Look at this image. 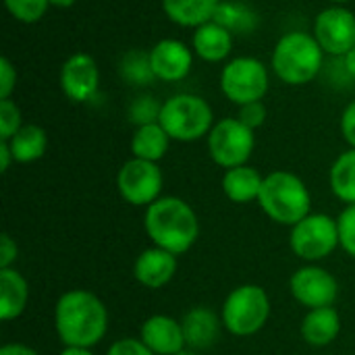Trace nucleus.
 <instances>
[{
	"instance_id": "nucleus-18",
	"label": "nucleus",
	"mask_w": 355,
	"mask_h": 355,
	"mask_svg": "<svg viewBox=\"0 0 355 355\" xmlns=\"http://www.w3.org/2000/svg\"><path fill=\"white\" fill-rule=\"evenodd\" d=\"M220 322L218 316L208 310V308H193L189 310L183 320H181V327H183V335H185V343L193 349H208L212 347L216 341H218V335H220Z\"/></svg>"
},
{
	"instance_id": "nucleus-36",
	"label": "nucleus",
	"mask_w": 355,
	"mask_h": 355,
	"mask_svg": "<svg viewBox=\"0 0 355 355\" xmlns=\"http://www.w3.org/2000/svg\"><path fill=\"white\" fill-rule=\"evenodd\" d=\"M0 355H40L35 349L21 345V343H8L0 349Z\"/></svg>"
},
{
	"instance_id": "nucleus-41",
	"label": "nucleus",
	"mask_w": 355,
	"mask_h": 355,
	"mask_svg": "<svg viewBox=\"0 0 355 355\" xmlns=\"http://www.w3.org/2000/svg\"><path fill=\"white\" fill-rule=\"evenodd\" d=\"M329 2H333V4H337V6H341V4H345V2H349V0H329Z\"/></svg>"
},
{
	"instance_id": "nucleus-10",
	"label": "nucleus",
	"mask_w": 355,
	"mask_h": 355,
	"mask_svg": "<svg viewBox=\"0 0 355 355\" xmlns=\"http://www.w3.org/2000/svg\"><path fill=\"white\" fill-rule=\"evenodd\" d=\"M162 171L156 162L131 158L127 160L119 175L116 187L121 198L131 206H150L158 200L162 191Z\"/></svg>"
},
{
	"instance_id": "nucleus-25",
	"label": "nucleus",
	"mask_w": 355,
	"mask_h": 355,
	"mask_svg": "<svg viewBox=\"0 0 355 355\" xmlns=\"http://www.w3.org/2000/svg\"><path fill=\"white\" fill-rule=\"evenodd\" d=\"M331 189L347 206L355 204V148L343 152L331 166Z\"/></svg>"
},
{
	"instance_id": "nucleus-27",
	"label": "nucleus",
	"mask_w": 355,
	"mask_h": 355,
	"mask_svg": "<svg viewBox=\"0 0 355 355\" xmlns=\"http://www.w3.org/2000/svg\"><path fill=\"white\" fill-rule=\"evenodd\" d=\"M4 6L17 21L37 23L46 15L50 0H4Z\"/></svg>"
},
{
	"instance_id": "nucleus-24",
	"label": "nucleus",
	"mask_w": 355,
	"mask_h": 355,
	"mask_svg": "<svg viewBox=\"0 0 355 355\" xmlns=\"http://www.w3.org/2000/svg\"><path fill=\"white\" fill-rule=\"evenodd\" d=\"M8 148L15 162L29 164L40 160L48 150V133L40 125H23L10 139Z\"/></svg>"
},
{
	"instance_id": "nucleus-14",
	"label": "nucleus",
	"mask_w": 355,
	"mask_h": 355,
	"mask_svg": "<svg viewBox=\"0 0 355 355\" xmlns=\"http://www.w3.org/2000/svg\"><path fill=\"white\" fill-rule=\"evenodd\" d=\"M193 64L191 50L179 40H160L150 48V67L156 79L160 81H183Z\"/></svg>"
},
{
	"instance_id": "nucleus-16",
	"label": "nucleus",
	"mask_w": 355,
	"mask_h": 355,
	"mask_svg": "<svg viewBox=\"0 0 355 355\" xmlns=\"http://www.w3.org/2000/svg\"><path fill=\"white\" fill-rule=\"evenodd\" d=\"M175 272H177V256L156 245L144 250L133 264V275L137 283L148 289H162L173 281Z\"/></svg>"
},
{
	"instance_id": "nucleus-39",
	"label": "nucleus",
	"mask_w": 355,
	"mask_h": 355,
	"mask_svg": "<svg viewBox=\"0 0 355 355\" xmlns=\"http://www.w3.org/2000/svg\"><path fill=\"white\" fill-rule=\"evenodd\" d=\"M60 355H94L89 349H85V347H64Z\"/></svg>"
},
{
	"instance_id": "nucleus-29",
	"label": "nucleus",
	"mask_w": 355,
	"mask_h": 355,
	"mask_svg": "<svg viewBox=\"0 0 355 355\" xmlns=\"http://www.w3.org/2000/svg\"><path fill=\"white\" fill-rule=\"evenodd\" d=\"M160 108H162V104H158L154 98L144 96V98H139V100H135V102L131 104V108H129V119H131L137 127L148 125V123H158Z\"/></svg>"
},
{
	"instance_id": "nucleus-20",
	"label": "nucleus",
	"mask_w": 355,
	"mask_h": 355,
	"mask_svg": "<svg viewBox=\"0 0 355 355\" xmlns=\"http://www.w3.org/2000/svg\"><path fill=\"white\" fill-rule=\"evenodd\" d=\"M341 331V318L333 306L310 310L302 322V337L312 347L331 345Z\"/></svg>"
},
{
	"instance_id": "nucleus-22",
	"label": "nucleus",
	"mask_w": 355,
	"mask_h": 355,
	"mask_svg": "<svg viewBox=\"0 0 355 355\" xmlns=\"http://www.w3.org/2000/svg\"><path fill=\"white\" fill-rule=\"evenodd\" d=\"M262 183H264V177L256 168L243 164V166L229 168L225 173V177H223V191H225V196L231 202L248 204V202L260 198Z\"/></svg>"
},
{
	"instance_id": "nucleus-5",
	"label": "nucleus",
	"mask_w": 355,
	"mask_h": 355,
	"mask_svg": "<svg viewBox=\"0 0 355 355\" xmlns=\"http://www.w3.org/2000/svg\"><path fill=\"white\" fill-rule=\"evenodd\" d=\"M158 123L171 139L196 141L212 131L214 112L204 98L193 94H177L162 104Z\"/></svg>"
},
{
	"instance_id": "nucleus-1",
	"label": "nucleus",
	"mask_w": 355,
	"mask_h": 355,
	"mask_svg": "<svg viewBox=\"0 0 355 355\" xmlns=\"http://www.w3.org/2000/svg\"><path fill=\"white\" fill-rule=\"evenodd\" d=\"M56 335L64 347H94L108 329V312L102 300L85 289H73L58 297L54 308Z\"/></svg>"
},
{
	"instance_id": "nucleus-6",
	"label": "nucleus",
	"mask_w": 355,
	"mask_h": 355,
	"mask_svg": "<svg viewBox=\"0 0 355 355\" xmlns=\"http://www.w3.org/2000/svg\"><path fill=\"white\" fill-rule=\"evenodd\" d=\"M270 316V300L260 285H241L223 304V327L235 337H252L264 329Z\"/></svg>"
},
{
	"instance_id": "nucleus-23",
	"label": "nucleus",
	"mask_w": 355,
	"mask_h": 355,
	"mask_svg": "<svg viewBox=\"0 0 355 355\" xmlns=\"http://www.w3.org/2000/svg\"><path fill=\"white\" fill-rule=\"evenodd\" d=\"M168 144H171V137L162 129V125L148 123V125H141L135 129V133L131 137V152H133V158L158 162L168 152Z\"/></svg>"
},
{
	"instance_id": "nucleus-7",
	"label": "nucleus",
	"mask_w": 355,
	"mask_h": 355,
	"mask_svg": "<svg viewBox=\"0 0 355 355\" xmlns=\"http://www.w3.org/2000/svg\"><path fill=\"white\" fill-rule=\"evenodd\" d=\"M270 85L266 64L254 56H237L229 60L220 73V89L229 102L245 106L262 102Z\"/></svg>"
},
{
	"instance_id": "nucleus-33",
	"label": "nucleus",
	"mask_w": 355,
	"mask_h": 355,
	"mask_svg": "<svg viewBox=\"0 0 355 355\" xmlns=\"http://www.w3.org/2000/svg\"><path fill=\"white\" fill-rule=\"evenodd\" d=\"M15 87H17V69L6 56H2L0 58V100H8Z\"/></svg>"
},
{
	"instance_id": "nucleus-17",
	"label": "nucleus",
	"mask_w": 355,
	"mask_h": 355,
	"mask_svg": "<svg viewBox=\"0 0 355 355\" xmlns=\"http://www.w3.org/2000/svg\"><path fill=\"white\" fill-rule=\"evenodd\" d=\"M191 44L202 60L220 62L233 50V31L218 21H210L193 31Z\"/></svg>"
},
{
	"instance_id": "nucleus-34",
	"label": "nucleus",
	"mask_w": 355,
	"mask_h": 355,
	"mask_svg": "<svg viewBox=\"0 0 355 355\" xmlns=\"http://www.w3.org/2000/svg\"><path fill=\"white\" fill-rule=\"evenodd\" d=\"M17 256H19L17 241L8 233H4L0 237V268H12V264L17 262Z\"/></svg>"
},
{
	"instance_id": "nucleus-35",
	"label": "nucleus",
	"mask_w": 355,
	"mask_h": 355,
	"mask_svg": "<svg viewBox=\"0 0 355 355\" xmlns=\"http://www.w3.org/2000/svg\"><path fill=\"white\" fill-rule=\"evenodd\" d=\"M341 133H343V139L352 148H355V100L347 104V108L341 114Z\"/></svg>"
},
{
	"instance_id": "nucleus-12",
	"label": "nucleus",
	"mask_w": 355,
	"mask_h": 355,
	"mask_svg": "<svg viewBox=\"0 0 355 355\" xmlns=\"http://www.w3.org/2000/svg\"><path fill=\"white\" fill-rule=\"evenodd\" d=\"M291 295L295 302L306 306L308 310L329 308L335 304L339 295V285L331 272L320 266H304L289 281Z\"/></svg>"
},
{
	"instance_id": "nucleus-21",
	"label": "nucleus",
	"mask_w": 355,
	"mask_h": 355,
	"mask_svg": "<svg viewBox=\"0 0 355 355\" xmlns=\"http://www.w3.org/2000/svg\"><path fill=\"white\" fill-rule=\"evenodd\" d=\"M29 287L15 268H0V318L10 322L19 318L27 306Z\"/></svg>"
},
{
	"instance_id": "nucleus-32",
	"label": "nucleus",
	"mask_w": 355,
	"mask_h": 355,
	"mask_svg": "<svg viewBox=\"0 0 355 355\" xmlns=\"http://www.w3.org/2000/svg\"><path fill=\"white\" fill-rule=\"evenodd\" d=\"M243 125H248L250 129H258L264 125L266 121V106L262 102H252L239 108V116H237Z\"/></svg>"
},
{
	"instance_id": "nucleus-13",
	"label": "nucleus",
	"mask_w": 355,
	"mask_h": 355,
	"mask_svg": "<svg viewBox=\"0 0 355 355\" xmlns=\"http://www.w3.org/2000/svg\"><path fill=\"white\" fill-rule=\"evenodd\" d=\"M58 83L71 102L92 100L100 87V67L96 58L85 52L71 54L60 67Z\"/></svg>"
},
{
	"instance_id": "nucleus-9",
	"label": "nucleus",
	"mask_w": 355,
	"mask_h": 355,
	"mask_svg": "<svg viewBox=\"0 0 355 355\" xmlns=\"http://www.w3.org/2000/svg\"><path fill=\"white\" fill-rule=\"evenodd\" d=\"M256 146L254 129L243 125L239 119H223L208 133L210 158L223 168L243 166Z\"/></svg>"
},
{
	"instance_id": "nucleus-3",
	"label": "nucleus",
	"mask_w": 355,
	"mask_h": 355,
	"mask_svg": "<svg viewBox=\"0 0 355 355\" xmlns=\"http://www.w3.org/2000/svg\"><path fill=\"white\" fill-rule=\"evenodd\" d=\"M324 50L314 33L289 31L272 50V69L277 77L287 85H306L316 79L322 69Z\"/></svg>"
},
{
	"instance_id": "nucleus-8",
	"label": "nucleus",
	"mask_w": 355,
	"mask_h": 355,
	"mask_svg": "<svg viewBox=\"0 0 355 355\" xmlns=\"http://www.w3.org/2000/svg\"><path fill=\"white\" fill-rule=\"evenodd\" d=\"M289 245L293 254L306 262L324 260L335 252L339 243V227L329 214H308L295 227H291Z\"/></svg>"
},
{
	"instance_id": "nucleus-42",
	"label": "nucleus",
	"mask_w": 355,
	"mask_h": 355,
	"mask_svg": "<svg viewBox=\"0 0 355 355\" xmlns=\"http://www.w3.org/2000/svg\"><path fill=\"white\" fill-rule=\"evenodd\" d=\"M177 355H198V354H193V352H181V354H177Z\"/></svg>"
},
{
	"instance_id": "nucleus-19",
	"label": "nucleus",
	"mask_w": 355,
	"mask_h": 355,
	"mask_svg": "<svg viewBox=\"0 0 355 355\" xmlns=\"http://www.w3.org/2000/svg\"><path fill=\"white\" fill-rule=\"evenodd\" d=\"M220 8V0H162L164 15L181 27H202L210 23Z\"/></svg>"
},
{
	"instance_id": "nucleus-38",
	"label": "nucleus",
	"mask_w": 355,
	"mask_h": 355,
	"mask_svg": "<svg viewBox=\"0 0 355 355\" xmlns=\"http://www.w3.org/2000/svg\"><path fill=\"white\" fill-rule=\"evenodd\" d=\"M343 67H345V71H347V75L349 77H354L355 79V46L343 56Z\"/></svg>"
},
{
	"instance_id": "nucleus-26",
	"label": "nucleus",
	"mask_w": 355,
	"mask_h": 355,
	"mask_svg": "<svg viewBox=\"0 0 355 355\" xmlns=\"http://www.w3.org/2000/svg\"><path fill=\"white\" fill-rule=\"evenodd\" d=\"M121 73L127 79V83H137V85H146L152 79H156L150 67V52H139V50L125 54L121 62Z\"/></svg>"
},
{
	"instance_id": "nucleus-37",
	"label": "nucleus",
	"mask_w": 355,
	"mask_h": 355,
	"mask_svg": "<svg viewBox=\"0 0 355 355\" xmlns=\"http://www.w3.org/2000/svg\"><path fill=\"white\" fill-rule=\"evenodd\" d=\"M10 162H15V158H12V152L8 148V141H2L0 139V171L6 173L8 166H10Z\"/></svg>"
},
{
	"instance_id": "nucleus-11",
	"label": "nucleus",
	"mask_w": 355,
	"mask_h": 355,
	"mask_svg": "<svg viewBox=\"0 0 355 355\" xmlns=\"http://www.w3.org/2000/svg\"><path fill=\"white\" fill-rule=\"evenodd\" d=\"M314 37L331 56H345L355 46V15L345 6H329L316 15Z\"/></svg>"
},
{
	"instance_id": "nucleus-4",
	"label": "nucleus",
	"mask_w": 355,
	"mask_h": 355,
	"mask_svg": "<svg viewBox=\"0 0 355 355\" xmlns=\"http://www.w3.org/2000/svg\"><path fill=\"white\" fill-rule=\"evenodd\" d=\"M258 204L270 220L295 227L310 214L312 198L297 175L289 171H275L264 177Z\"/></svg>"
},
{
	"instance_id": "nucleus-15",
	"label": "nucleus",
	"mask_w": 355,
	"mask_h": 355,
	"mask_svg": "<svg viewBox=\"0 0 355 355\" xmlns=\"http://www.w3.org/2000/svg\"><path fill=\"white\" fill-rule=\"evenodd\" d=\"M139 339L152 349L154 355H177L185 352L183 347L187 345L181 322L164 314L150 316L141 324Z\"/></svg>"
},
{
	"instance_id": "nucleus-28",
	"label": "nucleus",
	"mask_w": 355,
	"mask_h": 355,
	"mask_svg": "<svg viewBox=\"0 0 355 355\" xmlns=\"http://www.w3.org/2000/svg\"><path fill=\"white\" fill-rule=\"evenodd\" d=\"M21 127H23V123H21L19 106L10 98L0 100V139L8 141Z\"/></svg>"
},
{
	"instance_id": "nucleus-31",
	"label": "nucleus",
	"mask_w": 355,
	"mask_h": 355,
	"mask_svg": "<svg viewBox=\"0 0 355 355\" xmlns=\"http://www.w3.org/2000/svg\"><path fill=\"white\" fill-rule=\"evenodd\" d=\"M106 355H154L152 349L141 341V339H119L110 345L108 354Z\"/></svg>"
},
{
	"instance_id": "nucleus-2",
	"label": "nucleus",
	"mask_w": 355,
	"mask_h": 355,
	"mask_svg": "<svg viewBox=\"0 0 355 355\" xmlns=\"http://www.w3.org/2000/svg\"><path fill=\"white\" fill-rule=\"evenodd\" d=\"M148 237L156 248L181 256L193 248L200 237V220L193 208L175 196L158 198L148 206L144 216Z\"/></svg>"
},
{
	"instance_id": "nucleus-40",
	"label": "nucleus",
	"mask_w": 355,
	"mask_h": 355,
	"mask_svg": "<svg viewBox=\"0 0 355 355\" xmlns=\"http://www.w3.org/2000/svg\"><path fill=\"white\" fill-rule=\"evenodd\" d=\"M77 0H50V4L52 6H56V8H69V6H73Z\"/></svg>"
},
{
	"instance_id": "nucleus-30",
	"label": "nucleus",
	"mask_w": 355,
	"mask_h": 355,
	"mask_svg": "<svg viewBox=\"0 0 355 355\" xmlns=\"http://www.w3.org/2000/svg\"><path fill=\"white\" fill-rule=\"evenodd\" d=\"M337 227H339V243L341 248L355 258V204L347 206L341 216L337 218Z\"/></svg>"
}]
</instances>
